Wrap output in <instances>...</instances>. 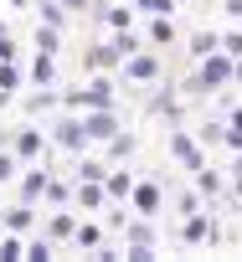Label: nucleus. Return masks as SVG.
Returning a JSON list of instances; mask_svg holds the SVG:
<instances>
[{
    "instance_id": "obj_10",
    "label": "nucleus",
    "mask_w": 242,
    "mask_h": 262,
    "mask_svg": "<svg viewBox=\"0 0 242 262\" xmlns=\"http://www.w3.org/2000/svg\"><path fill=\"white\" fill-rule=\"evenodd\" d=\"M237 195H242V180H237Z\"/></svg>"
},
{
    "instance_id": "obj_4",
    "label": "nucleus",
    "mask_w": 242,
    "mask_h": 262,
    "mask_svg": "<svg viewBox=\"0 0 242 262\" xmlns=\"http://www.w3.org/2000/svg\"><path fill=\"white\" fill-rule=\"evenodd\" d=\"M186 236H191V242H206V236H216V231H211L201 216H191V221H186Z\"/></svg>"
},
{
    "instance_id": "obj_2",
    "label": "nucleus",
    "mask_w": 242,
    "mask_h": 262,
    "mask_svg": "<svg viewBox=\"0 0 242 262\" xmlns=\"http://www.w3.org/2000/svg\"><path fill=\"white\" fill-rule=\"evenodd\" d=\"M170 149H175V155H180V160H186L191 170H201V155H196V144H191L186 134H175V139H170Z\"/></svg>"
},
{
    "instance_id": "obj_8",
    "label": "nucleus",
    "mask_w": 242,
    "mask_h": 262,
    "mask_svg": "<svg viewBox=\"0 0 242 262\" xmlns=\"http://www.w3.org/2000/svg\"><path fill=\"white\" fill-rule=\"evenodd\" d=\"M145 6H150L155 16H165V11H175V0H145Z\"/></svg>"
},
{
    "instance_id": "obj_6",
    "label": "nucleus",
    "mask_w": 242,
    "mask_h": 262,
    "mask_svg": "<svg viewBox=\"0 0 242 262\" xmlns=\"http://www.w3.org/2000/svg\"><path fill=\"white\" fill-rule=\"evenodd\" d=\"M221 47H227V57H242V31H232V36H221Z\"/></svg>"
},
{
    "instance_id": "obj_1",
    "label": "nucleus",
    "mask_w": 242,
    "mask_h": 262,
    "mask_svg": "<svg viewBox=\"0 0 242 262\" xmlns=\"http://www.w3.org/2000/svg\"><path fill=\"white\" fill-rule=\"evenodd\" d=\"M232 77V62L221 57V52H206V67H201V88H211V82H227Z\"/></svg>"
},
{
    "instance_id": "obj_7",
    "label": "nucleus",
    "mask_w": 242,
    "mask_h": 262,
    "mask_svg": "<svg viewBox=\"0 0 242 262\" xmlns=\"http://www.w3.org/2000/svg\"><path fill=\"white\" fill-rule=\"evenodd\" d=\"M155 41H175V26L170 21H155Z\"/></svg>"
},
{
    "instance_id": "obj_5",
    "label": "nucleus",
    "mask_w": 242,
    "mask_h": 262,
    "mask_svg": "<svg viewBox=\"0 0 242 262\" xmlns=\"http://www.w3.org/2000/svg\"><path fill=\"white\" fill-rule=\"evenodd\" d=\"M129 72H134V77H155V57H134Z\"/></svg>"
},
{
    "instance_id": "obj_3",
    "label": "nucleus",
    "mask_w": 242,
    "mask_h": 262,
    "mask_svg": "<svg viewBox=\"0 0 242 262\" xmlns=\"http://www.w3.org/2000/svg\"><path fill=\"white\" fill-rule=\"evenodd\" d=\"M191 47H196V57H206V52H216V47H221V36L201 31V36H191Z\"/></svg>"
},
{
    "instance_id": "obj_9",
    "label": "nucleus",
    "mask_w": 242,
    "mask_h": 262,
    "mask_svg": "<svg viewBox=\"0 0 242 262\" xmlns=\"http://www.w3.org/2000/svg\"><path fill=\"white\" fill-rule=\"evenodd\" d=\"M227 11H232V16H242V0H227Z\"/></svg>"
}]
</instances>
